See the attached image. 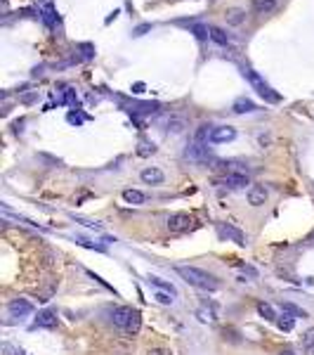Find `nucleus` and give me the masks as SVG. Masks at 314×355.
Here are the masks:
<instances>
[{"label": "nucleus", "mask_w": 314, "mask_h": 355, "mask_svg": "<svg viewBox=\"0 0 314 355\" xmlns=\"http://www.w3.org/2000/svg\"><path fill=\"white\" fill-rule=\"evenodd\" d=\"M76 242H78L81 246H85V249H95V251H99V254H104V251H107V249H104L102 244H92V242H88V239H83V237H76Z\"/></svg>", "instance_id": "obj_27"}, {"label": "nucleus", "mask_w": 314, "mask_h": 355, "mask_svg": "<svg viewBox=\"0 0 314 355\" xmlns=\"http://www.w3.org/2000/svg\"><path fill=\"white\" fill-rule=\"evenodd\" d=\"M133 315H135V310L130 308V306H121V308L114 310V318H111V320H114V325H116V327L128 329V325H130Z\"/></svg>", "instance_id": "obj_10"}, {"label": "nucleus", "mask_w": 314, "mask_h": 355, "mask_svg": "<svg viewBox=\"0 0 314 355\" xmlns=\"http://www.w3.org/2000/svg\"><path fill=\"white\" fill-rule=\"evenodd\" d=\"M7 310L12 318H24V315H31V313H33V306L24 299H14V301H9Z\"/></svg>", "instance_id": "obj_9"}, {"label": "nucleus", "mask_w": 314, "mask_h": 355, "mask_svg": "<svg viewBox=\"0 0 314 355\" xmlns=\"http://www.w3.org/2000/svg\"><path fill=\"white\" fill-rule=\"evenodd\" d=\"M303 348H307V351L314 348V327H310L305 334H303Z\"/></svg>", "instance_id": "obj_26"}, {"label": "nucleus", "mask_w": 314, "mask_h": 355, "mask_svg": "<svg viewBox=\"0 0 314 355\" xmlns=\"http://www.w3.org/2000/svg\"><path fill=\"white\" fill-rule=\"evenodd\" d=\"M2 353H5V355H12V353H14V348L9 346V344H2Z\"/></svg>", "instance_id": "obj_33"}, {"label": "nucleus", "mask_w": 314, "mask_h": 355, "mask_svg": "<svg viewBox=\"0 0 314 355\" xmlns=\"http://www.w3.org/2000/svg\"><path fill=\"white\" fill-rule=\"evenodd\" d=\"M182 130H184V121H182V118H170V121H168V133L177 135Z\"/></svg>", "instance_id": "obj_25"}, {"label": "nucleus", "mask_w": 314, "mask_h": 355, "mask_svg": "<svg viewBox=\"0 0 314 355\" xmlns=\"http://www.w3.org/2000/svg\"><path fill=\"white\" fill-rule=\"evenodd\" d=\"M147 355H170L168 351H161V348H154V351H149Z\"/></svg>", "instance_id": "obj_32"}, {"label": "nucleus", "mask_w": 314, "mask_h": 355, "mask_svg": "<svg viewBox=\"0 0 314 355\" xmlns=\"http://www.w3.org/2000/svg\"><path fill=\"white\" fill-rule=\"evenodd\" d=\"M198 320H201V322H215V318H213V313H210V310H198Z\"/></svg>", "instance_id": "obj_31"}, {"label": "nucleus", "mask_w": 314, "mask_h": 355, "mask_svg": "<svg viewBox=\"0 0 314 355\" xmlns=\"http://www.w3.org/2000/svg\"><path fill=\"white\" fill-rule=\"evenodd\" d=\"M140 178H142V182H147V185H161V182L165 180V175H163L161 168H154V166L144 168L142 173H140Z\"/></svg>", "instance_id": "obj_11"}, {"label": "nucleus", "mask_w": 314, "mask_h": 355, "mask_svg": "<svg viewBox=\"0 0 314 355\" xmlns=\"http://www.w3.org/2000/svg\"><path fill=\"white\" fill-rule=\"evenodd\" d=\"M152 28H154V24H140V26L133 28V38L144 36V33H147V31H152Z\"/></svg>", "instance_id": "obj_29"}, {"label": "nucleus", "mask_w": 314, "mask_h": 355, "mask_svg": "<svg viewBox=\"0 0 314 355\" xmlns=\"http://www.w3.org/2000/svg\"><path fill=\"white\" fill-rule=\"evenodd\" d=\"M43 19H45V24L47 26H54V21H57V14H54V7L47 2L45 5V9H43Z\"/></svg>", "instance_id": "obj_24"}, {"label": "nucleus", "mask_w": 314, "mask_h": 355, "mask_svg": "<svg viewBox=\"0 0 314 355\" xmlns=\"http://www.w3.org/2000/svg\"><path fill=\"white\" fill-rule=\"evenodd\" d=\"M224 19H227V24H229V26H241L243 21H246V9L243 7L224 9Z\"/></svg>", "instance_id": "obj_13"}, {"label": "nucleus", "mask_w": 314, "mask_h": 355, "mask_svg": "<svg viewBox=\"0 0 314 355\" xmlns=\"http://www.w3.org/2000/svg\"><path fill=\"white\" fill-rule=\"evenodd\" d=\"M191 216L189 213H172L170 218H168V230L170 232H184V230L191 228Z\"/></svg>", "instance_id": "obj_6"}, {"label": "nucleus", "mask_w": 314, "mask_h": 355, "mask_svg": "<svg viewBox=\"0 0 314 355\" xmlns=\"http://www.w3.org/2000/svg\"><path fill=\"white\" fill-rule=\"evenodd\" d=\"M154 299L158 301V303H163V306H170L172 301H175L172 299V294H168V292H156L154 294Z\"/></svg>", "instance_id": "obj_28"}, {"label": "nucleus", "mask_w": 314, "mask_h": 355, "mask_svg": "<svg viewBox=\"0 0 314 355\" xmlns=\"http://www.w3.org/2000/svg\"><path fill=\"white\" fill-rule=\"evenodd\" d=\"M293 325H296V320L291 318V315H286V313H284V315L277 320V327L281 329V332H291V329H293Z\"/></svg>", "instance_id": "obj_21"}, {"label": "nucleus", "mask_w": 314, "mask_h": 355, "mask_svg": "<svg viewBox=\"0 0 314 355\" xmlns=\"http://www.w3.org/2000/svg\"><path fill=\"white\" fill-rule=\"evenodd\" d=\"M279 355H296V353H293V351H281Z\"/></svg>", "instance_id": "obj_37"}, {"label": "nucleus", "mask_w": 314, "mask_h": 355, "mask_svg": "<svg viewBox=\"0 0 314 355\" xmlns=\"http://www.w3.org/2000/svg\"><path fill=\"white\" fill-rule=\"evenodd\" d=\"M208 156H210L208 145L206 142H198V140H194V142L187 145V149H184V159H187V161H194V164H203V161H208Z\"/></svg>", "instance_id": "obj_3"}, {"label": "nucleus", "mask_w": 314, "mask_h": 355, "mask_svg": "<svg viewBox=\"0 0 314 355\" xmlns=\"http://www.w3.org/2000/svg\"><path fill=\"white\" fill-rule=\"evenodd\" d=\"M220 185H224L227 190H243L248 185V175L246 173H227L220 180Z\"/></svg>", "instance_id": "obj_8"}, {"label": "nucleus", "mask_w": 314, "mask_h": 355, "mask_svg": "<svg viewBox=\"0 0 314 355\" xmlns=\"http://www.w3.org/2000/svg\"><path fill=\"white\" fill-rule=\"evenodd\" d=\"M246 197H248V204L258 209V206H265V204H267V197H269V194H267V190H265L262 185H251Z\"/></svg>", "instance_id": "obj_7"}, {"label": "nucleus", "mask_w": 314, "mask_h": 355, "mask_svg": "<svg viewBox=\"0 0 314 355\" xmlns=\"http://www.w3.org/2000/svg\"><path fill=\"white\" fill-rule=\"evenodd\" d=\"M81 50H85V52H83L85 57H92V45H81Z\"/></svg>", "instance_id": "obj_34"}, {"label": "nucleus", "mask_w": 314, "mask_h": 355, "mask_svg": "<svg viewBox=\"0 0 314 355\" xmlns=\"http://www.w3.org/2000/svg\"><path fill=\"white\" fill-rule=\"evenodd\" d=\"M149 284L156 287L158 292H168V294H172V296H177V289H175L170 282H165V280H161V277H156V275H149Z\"/></svg>", "instance_id": "obj_16"}, {"label": "nucleus", "mask_w": 314, "mask_h": 355, "mask_svg": "<svg viewBox=\"0 0 314 355\" xmlns=\"http://www.w3.org/2000/svg\"><path fill=\"white\" fill-rule=\"evenodd\" d=\"M258 313H260L265 320H269V322H277V320H279V315L274 313V308H272L269 303H265V301H260V303H258Z\"/></svg>", "instance_id": "obj_19"}, {"label": "nucleus", "mask_w": 314, "mask_h": 355, "mask_svg": "<svg viewBox=\"0 0 314 355\" xmlns=\"http://www.w3.org/2000/svg\"><path fill=\"white\" fill-rule=\"evenodd\" d=\"M279 7V0H253L255 14H272Z\"/></svg>", "instance_id": "obj_15"}, {"label": "nucleus", "mask_w": 314, "mask_h": 355, "mask_svg": "<svg viewBox=\"0 0 314 355\" xmlns=\"http://www.w3.org/2000/svg\"><path fill=\"white\" fill-rule=\"evenodd\" d=\"M208 28H210V40H213V43H217V45H222V47L229 45V36H227L220 26H208Z\"/></svg>", "instance_id": "obj_18"}, {"label": "nucleus", "mask_w": 314, "mask_h": 355, "mask_svg": "<svg viewBox=\"0 0 314 355\" xmlns=\"http://www.w3.org/2000/svg\"><path fill=\"white\" fill-rule=\"evenodd\" d=\"M175 273L184 280V282L194 284L196 289H203V292H217L220 289V282L215 277L201 268H194V265H175Z\"/></svg>", "instance_id": "obj_1"}, {"label": "nucleus", "mask_w": 314, "mask_h": 355, "mask_svg": "<svg viewBox=\"0 0 314 355\" xmlns=\"http://www.w3.org/2000/svg\"><path fill=\"white\" fill-rule=\"evenodd\" d=\"M133 92H137V95H140V92H144V85H142V83H137V85L133 88Z\"/></svg>", "instance_id": "obj_36"}, {"label": "nucleus", "mask_w": 314, "mask_h": 355, "mask_svg": "<svg viewBox=\"0 0 314 355\" xmlns=\"http://www.w3.org/2000/svg\"><path fill=\"white\" fill-rule=\"evenodd\" d=\"M232 111L234 114H255V111H258V104L253 100H248V97H239V100H234Z\"/></svg>", "instance_id": "obj_12"}, {"label": "nucleus", "mask_w": 314, "mask_h": 355, "mask_svg": "<svg viewBox=\"0 0 314 355\" xmlns=\"http://www.w3.org/2000/svg\"><path fill=\"white\" fill-rule=\"evenodd\" d=\"M36 327H43V329L57 327V315H54V310H43V313H38Z\"/></svg>", "instance_id": "obj_14"}, {"label": "nucleus", "mask_w": 314, "mask_h": 355, "mask_svg": "<svg viewBox=\"0 0 314 355\" xmlns=\"http://www.w3.org/2000/svg\"><path fill=\"white\" fill-rule=\"evenodd\" d=\"M217 235L224 237V239H232L234 244H239V246L246 244V235H243L241 230H236L234 225H229V223H220L217 225Z\"/></svg>", "instance_id": "obj_4"}, {"label": "nucleus", "mask_w": 314, "mask_h": 355, "mask_svg": "<svg viewBox=\"0 0 314 355\" xmlns=\"http://www.w3.org/2000/svg\"><path fill=\"white\" fill-rule=\"evenodd\" d=\"M69 121H71V123H81V116H76V114H69Z\"/></svg>", "instance_id": "obj_35"}, {"label": "nucleus", "mask_w": 314, "mask_h": 355, "mask_svg": "<svg viewBox=\"0 0 314 355\" xmlns=\"http://www.w3.org/2000/svg\"><path fill=\"white\" fill-rule=\"evenodd\" d=\"M123 199H126L128 204H133V206H140V204L147 201V197H144V192H140V190H123Z\"/></svg>", "instance_id": "obj_17"}, {"label": "nucleus", "mask_w": 314, "mask_h": 355, "mask_svg": "<svg viewBox=\"0 0 314 355\" xmlns=\"http://www.w3.org/2000/svg\"><path fill=\"white\" fill-rule=\"evenodd\" d=\"M281 310H284V313H291L293 318H307L305 310L298 308V306H293V303H281Z\"/></svg>", "instance_id": "obj_22"}, {"label": "nucleus", "mask_w": 314, "mask_h": 355, "mask_svg": "<svg viewBox=\"0 0 314 355\" xmlns=\"http://www.w3.org/2000/svg\"><path fill=\"white\" fill-rule=\"evenodd\" d=\"M140 325H142V315H140V310H135V315L133 320H130V325H128V334H137L140 332Z\"/></svg>", "instance_id": "obj_23"}, {"label": "nucleus", "mask_w": 314, "mask_h": 355, "mask_svg": "<svg viewBox=\"0 0 314 355\" xmlns=\"http://www.w3.org/2000/svg\"><path fill=\"white\" fill-rule=\"evenodd\" d=\"M137 152H140L142 156H147V154H154V152H156V147H154V145H149V142H142Z\"/></svg>", "instance_id": "obj_30"}, {"label": "nucleus", "mask_w": 314, "mask_h": 355, "mask_svg": "<svg viewBox=\"0 0 314 355\" xmlns=\"http://www.w3.org/2000/svg\"><path fill=\"white\" fill-rule=\"evenodd\" d=\"M243 76L248 78V83L253 85V90L260 95L265 102H272V104H277V102H281V95L279 92H274V88L269 85V83L262 81V76L258 71H253V69H248V66H243Z\"/></svg>", "instance_id": "obj_2"}, {"label": "nucleus", "mask_w": 314, "mask_h": 355, "mask_svg": "<svg viewBox=\"0 0 314 355\" xmlns=\"http://www.w3.org/2000/svg\"><path fill=\"white\" fill-rule=\"evenodd\" d=\"M234 137H236V128L220 126V128H213V133H210V140H208V142H213V145H224V142H232Z\"/></svg>", "instance_id": "obj_5"}, {"label": "nucleus", "mask_w": 314, "mask_h": 355, "mask_svg": "<svg viewBox=\"0 0 314 355\" xmlns=\"http://www.w3.org/2000/svg\"><path fill=\"white\" fill-rule=\"evenodd\" d=\"M189 31H191V33H194L198 40H206V38H210V28L203 26V24H191V26H189Z\"/></svg>", "instance_id": "obj_20"}]
</instances>
